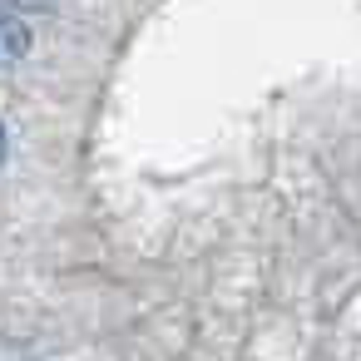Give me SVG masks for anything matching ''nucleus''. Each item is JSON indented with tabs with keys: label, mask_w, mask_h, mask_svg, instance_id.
<instances>
[{
	"label": "nucleus",
	"mask_w": 361,
	"mask_h": 361,
	"mask_svg": "<svg viewBox=\"0 0 361 361\" xmlns=\"http://www.w3.org/2000/svg\"><path fill=\"white\" fill-rule=\"evenodd\" d=\"M0 159H6V124H0Z\"/></svg>",
	"instance_id": "nucleus-2"
},
{
	"label": "nucleus",
	"mask_w": 361,
	"mask_h": 361,
	"mask_svg": "<svg viewBox=\"0 0 361 361\" xmlns=\"http://www.w3.org/2000/svg\"><path fill=\"white\" fill-rule=\"evenodd\" d=\"M35 6H40V0H35Z\"/></svg>",
	"instance_id": "nucleus-3"
},
{
	"label": "nucleus",
	"mask_w": 361,
	"mask_h": 361,
	"mask_svg": "<svg viewBox=\"0 0 361 361\" xmlns=\"http://www.w3.org/2000/svg\"><path fill=\"white\" fill-rule=\"evenodd\" d=\"M30 55V25L11 11V6H0V70H11Z\"/></svg>",
	"instance_id": "nucleus-1"
}]
</instances>
